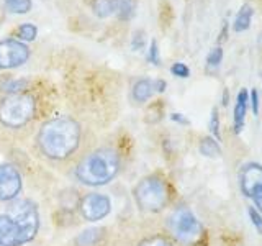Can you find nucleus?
I'll list each match as a JSON object with an SVG mask.
<instances>
[{"label": "nucleus", "instance_id": "nucleus-1", "mask_svg": "<svg viewBox=\"0 0 262 246\" xmlns=\"http://www.w3.org/2000/svg\"><path fill=\"white\" fill-rule=\"evenodd\" d=\"M80 125L68 117H57L43 123L38 133V146L46 158L54 161L68 159L79 148Z\"/></svg>", "mask_w": 262, "mask_h": 246}, {"label": "nucleus", "instance_id": "nucleus-2", "mask_svg": "<svg viewBox=\"0 0 262 246\" xmlns=\"http://www.w3.org/2000/svg\"><path fill=\"white\" fill-rule=\"evenodd\" d=\"M121 166L120 156L110 148H102L87 154L76 168V177L82 184L98 187L108 184L117 177Z\"/></svg>", "mask_w": 262, "mask_h": 246}, {"label": "nucleus", "instance_id": "nucleus-3", "mask_svg": "<svg viewBox=\"0 0 262 246\" xmlns=\"http://www.w3.org/2000/svg\"><path fill=\"white\" fill-rule=\"evenodd\" d=\"M36 113V100L31 94H12L0 100V123L8 128H21Z\"/></svg>", "mask_w": 262, "mask_h": 246}, {"label": "nucleus", "instance_id": "nucleus-4", "mask_svg": "<svg viewBox=\"0 0 262 246\" xmlns=\"http://www.w3.org/2000/svg\"><path fill=\"white\" fill-rule=\"evenodd\" d=\"M169 187L159 176H147L135 187V200L144 212H161L169 203Z\"/></svg>", "mask_w": 262, "mask_h": 246}, {"label": "nucleus", "instance_id": "nucleus-5", "mask_svg": "<svg viewBox=\"0 0 262 246\" xmlns=\"http://www.w3.org/2000/svg\"><path fill=\"white\" fill-rule=\"evenodd\" d=\"M170 235L182 244H195L203 235V225L188 207H177L167 218Z\"/></svg>", "mask_w": 262, "mask_h": 246}, {"label": "nucleus", "instance_id": "nucleus-6", "mask_svg": "<svg viewBox=\"0 0 262 246\" xmlns=\"http://www.w3.org/2000/svg\"><path fill=\"white\" fill-rule=\"evenodd\" d=\"M8 215L12 217L15 225L16 246H21L35 240L39 230V213L36 203H33L31 200H21L13 205Z\"/></svg>", "mask_w": 262, "mask_h": 246}, {"label": "nucleus", "instance_id": "nucleus-7", "mask_svg": "<svg viewBox=\"0 0 262 246\" xmlns=\"http://www.w3.org/2000/svg\"><path fill=\"white\" fill-rule=\"evenodd\" d=\"M239 184L243 194L254 202L256 207L262 213V166L257 162H248L241 168Z\"/></svg>", "mask_w": 262, "mask_h": 246}, {"label": "nucleus", "instance_id": "nucleus-8", "mask_svg": "<svg viewBox=\"0 0 262 246\" xmlns=\"http://www.w3.org/2000/svg\"><path fill=\"white\" fill-rule=\"evenodd\" d=\"M30 57V48L20 39L7 38L0 41V69L20 68Z\"/></svg>", "mask_w": 262, "mask_h": 246}, {"label": "nucleus", "instance_id": "nucleus-9", "mask_svg": "<svg viewBox=\"0 0 262 246\" xmlns=\"http://www.w3.org/2000/svg\"><path fill=\"white\" fill-rule=\"evenodd\" d=\"M79 210L82 213V217L89 221H98L105 218L112 210V202L105 194L92 192L87 194L80 199Z\"/></svg>", "mask_w": 262, "mask_h": 246}, {"label": "nucleus", "instance_id": "nucleus-10", "mask_svg": "<svg viewBox=\"0 0 262 246\" xmlns=\"http://www.w3.org/2000/svg\"><path fill=\"white\" fill-rule=\"evenodd\" d=\"M21 176L12 164H0V200L10 202L21 192Z\"/></svg>", "mask_w": 262, "mask_h": 246}, {"label": "nucleus", "instance_id": "nucleus-11", "mask_svg": "<svg viewBox=\"0 0 262 246\" xmlns=\"http://www.w3.org/2000/svg\"><path fill=\"white\" fill-rule=\"evenodd\" d=\"M249 109V92L246 89H241L236 97L234 105V133L239 135L244 128V120Z\"/></svg>", "mask_w": 262, "mask_h": 246}, {"label": "nucleus", "instance_id": "nucleus-12", "mask_svg": "<svg viewBox=\"0 0 262 246\" xmlns=\"http://www.w3.org/2000/svg\"><path fill=\"white\" fill-rule=\"evenodd\" d=\"M0 246H16L15 225L10 215H0Z\"/></svg>", "mask_w": 262, "mask_h": 246}, {"label": "nucleus", "instance_id": "nucleus-13", "mask_svg": "<svg viewBox=\"0 0 262 246\" xmlns=\"http://www.w3.org/2000/svg\"><path fill=\"white\" fill-rule=\"evenodd\" d=\"M156 92L154 90V80L151 79H139L135 82L133 86V98L138 104H144L152 97V94Z\"/></svg>", "mask_w": 262, "mask_h": 246}, {"label": "nucleus", "instance_id": "nucleus-14", "mask_svg": "<svg viewBox=\"0 0 262 246\" xmlns=\"http://www.w3.org/2000/svg\"><path fill=\"white\" fill-rule=\"evenodd\" d=\"M252 15H254V10L249 4H244L239 12L236 13L234 16V22H233V31L236 33H243L246 30H249L251 27V22H252Z\"/></svg>", "mask_w": 262, "mask_h": 246}, {"label": "nucleus", "instance_id": "nucleus-15", "mask_svg": "<svg viewBox=\"0 0 262 246\" xmlns=\"http://www.w3.org/2000/svg\"><path fill=\"white\" fill-rule=\"evenodd\" d=\"M117 5L118 0H94L92 10L98 18H106V16L117 12Z\"/></svg>", "mask_w": 262, "mask_h": 246}, {"label": "nucleus", "instance_id": "nucleus-16", "mask_svg": "<svg viewBox=\"0 0 262 246\" xmlns=\"http://www.w3.org/2000/svg\"><path fill=\"white\" fill-rule=\"evenodd\" d=\"M102 230L100 228H89L84 230L79 238H77V244L79 246H97L98 241L102 240Z\"/></svg>", "mask_w": 262, "mask_h": 246}, {"label": "nucleus", "instance_id": "nucleus-17", "mask_svg": "<svg viewBox=\"0 0 262 246\" xmlns=\"http://www.w3.org/2000/svg\"><path fill=\"white\" fill-rule=\"evenodd\" d=\"M200 153L207 158H218L221 154V148L220 143L216 141L215 138L211 136H205L200 141Z\"/></svg>", "mask_w": 262, "mask_h": 246}, {"label": "nucleus", "instance_id": "nucleus-18", "mask_svg": "<svg viewBox=\"0 0 262 246\" xmlns=\"http://www.w3.org/2000/svg\"><path fill=\"white\" fill-rule=\"evenodd\" d=\"M28 86L27 79H5L2 84H0V89L7 92L8 95L12 94H21L25 89Z\"/></svg>", "mask_w": 262, "mask_h": 246}, {"label": "nucleus", "instance_id": "nucleus-19", "mask_svg": "<svg viewBox=\"0 0 262 246\" xmlns=\"http://www.w3.org/2000/svg\"><path fill=\"white\" fill-rule=\"evenodd\" d=\"M8 12L16 15H25L31 10V0H4Z\"/></svg>", "mask_w": 262, "mask_h": 246}, {"label": "nucleus", "instance_id": "nucleus-20", "mask_svg": "<svg viewBox=\"0 0 262 246\" xmlns=\"http://www.w3.org/2000/svg\"><path fill=\"white\" fill-rule=\"evenodd\" d=\"M117 12L121 20H129L135 13V0H118Z\"/></svg>", "mask_w": 262, "mask_h": 246}, {"label": "nucleus", "instance_id": "nucleus-21", "mask_svg": "<svg viewBox=\"0 0 262 246\" xmlns=\"http://www.w3.org/2000/svg\"><path fill=\"white\" fill-rule=\"evenodd\" d=\"M38 35V28L31 23H23L21 27L16 30V36L20 38V41H33Z\"/></svg>", "mask_w": 262, "mask_h": 246}, {"label": "nucleus", "instance_id": "nucleus-22", "mask_svg": "<svg viewBox=\"0 0 262 246\" xmlns=\"http://www.w3.org/2000/svg\"><path fill=\"white\" fill-rule=\"evenodd\" d=\"M221 61H223V49H221L220 46L213 48L211 51L208 53V56H207V66H208V69H216Z\"/></svg>", "mask_w": 262, "mask_h": 246}, {"label": "nucleus", "instance_id": "nucleus-23", "mask_svg": "<svg viewBox=\"0 0 262 246\" xmlns=\"http://www.w3.org/2000/svg\"><path fill=\"white\" fill-rule=\"evenodd\" d=\"M138 246H174V244L166 236H151L147 240L141 241Z\"/></svg>", "mask_w": 262, "mask_h": 246}, {"label": "nucleus", "instance_id": "nucleus-24", "mask_svg": "<svg viewBox=\"0 0 262 246\" xmlns=\"http://www.w3.org/2000/svg\"><path fill=\"white\" fill-rule=\"evenodd\" d=\"M248 215H249V218L252 221V225L256 227L257 233L262 235V213L256 207H249L248 209Z\"/></svg>", "mask_w": 262, "mask_h": 246}, {"label": "nucleus", "instance_id": "nucleus-25", "mask_svg": "<svg viewBox=\"0 0 262 246\" xmlns=\"http://www.w3.org/2000/svg\"><path fill=\"white\" fill-rule=\"evenodd\" d=\"M170 72L174 74L176 77H182V79H187L190 76V69H188V66L184 63H174L170 68Z\"/></svg>", "mask_w": 262, "mask_h": 246}, {"label": "nucleus", "instance_id": "nucleus-26", "mask_svg": "<svg viewBox=\"0 0 262 246\" xmlns=\"http://www.w3.org/2000/svg\"><path fill=\"white\" fill-rule=\"evenodd\" d=\"M210 131H211L213 136H215L216 139H220V115H218V109H213V112H211Z\"/></svg>", "mask_w": 262, "mask_h": 246}, {"label": "nucleus", "instance_id": "nucleus-27", "mask_svg": "<svg viewBox=\"0 0 262 246\" xmlns=\"http://www.w3.org/2000/svg\"><path fill=\"white\" fill-rule=\"evenodd\" d=\"M149 61H151L154 66H159V64H161L159 48H158V41H156V39L151 41V46H149Z\"/></svg>", "mask_w": 262, "mask_h": 246}, {"label": "nucleus", "instance_id": "nucleus-28", "mask_svg": "<svg viewBox=\"0 0 262 246\" xmlns=\"http://www.w3.org/2000/svg\"><path fill=\"white\" fill-rule=\"evenodd\" d=\"M144 31H136L133 36V49H141L144 46Z\"/></svg>", "mask_w": 262, "mask_h": 246}, {"label": "nucleus", "instance_id": "nucleus-29", "mask_svg": "<svg viewBox=\"0 0 262 246\" xmlns=\"http://www.w3.org/2000/svg\"><path fill=\"white\" fill-rule=\"evenodd\" d=\"M251 107H252V113L257 117V113H259V94H257L256 89L251 90Z\"/></svg>", "mask_w": 262, "mask_h": 246}, {"label": "nucleus", "instance_id": "nucleus-30", "mask_svg": "<svg viewBox=\"0 0 262 246\" xmlns=\"http://www.w3.org/2000/svg\"><path fill=\"white\" fill-rule=\"evenodd\" d=\"M170 118L174 120V121H177V123H180V125H188V120L184 117L182 113H172Z\"/></svg>", "mask_w": 262, "mask_h": 246}, {"label": "nucleus", "instance_id": "nucleus-31", "mask_svg": "<svg viewBox=\"0 0 262 246\" xmlns=\"http://www.w3.org/2000/svg\"><path fill=\"white\" fill-rule=\"evenodd\" d=\"M167 87L166 84V80H162V79H158V80H154V90H158V92H164Z\"/></svg>", "mask_w": 262, "mask_h": 246}, {"label": "nucleus", "instance_id": "nucleus-32", "mask_svg": "<svg viewBox=\"0 0 262 246\" xmlns=\"http://www.w3.org/2000/svg\"><path fill=\"white\" fill-rule=\"evenodd\" d=\"M226 30H228V25H226V22H225V25H223V30H221V36H220V41H225V39H226Z\"/></svg>", "mask_w": 262, "mask_h": 246}, {"label": "nucleus", "instance_id": "nucleus-33", "mask_svg": "<svg viewBox=\"0 0 262 246\" xmlns=\"http://www.w3.org/2000/svg\"><path fill=\"white\" fill-rule=\"evenodd\" d=\"M223 105H228V90H225V100H223Z\"/></svg>", "mask_w": 262, "mask_h": 246}]
</instances>
